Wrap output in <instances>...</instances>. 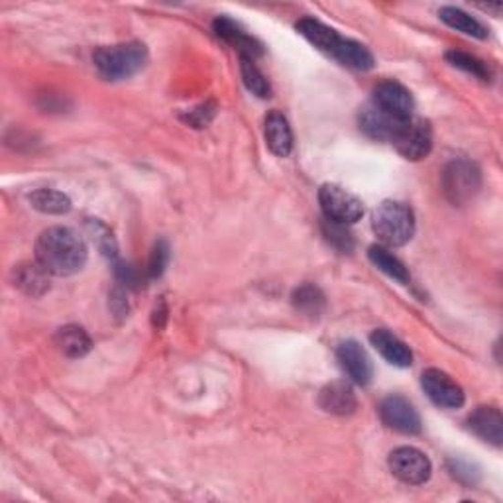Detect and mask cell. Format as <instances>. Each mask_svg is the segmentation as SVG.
Wrapping results in <instances>:
<instances>
[{
    "instance_id": "1",
    "label": "cell",
    "mask_w": 503,
    "mask_h": 503,
    "mask_svg": "<svg viewBox=\"0 0 503 503\" xmlns=\"http://www.w3.org/2000/svg\"><path fill=\"white\" fill-rule=\"evenodd\" d=\"M87 256L85 240L68 226H51L36 240V262L49 276L68 278L81 272Z\"/></svg>"
},
{
    "instance_id": "2",
    "label": "cell",
    "mask_w": 503,
    "mask_h": 503,
    "mask_svg": "<svg viewBox=\"0 0 503 503\" xmlns=\"http://www.w3.org/2000/svg\"><path fill=\"white\" fill-rule=\"evenodd\" d=\"M95 68L109 81H122L136 75L148 61V47L140 42L99 47L93 54Z\"/></svg>"
},
{
    "instance_id": "3",
    "label": "cell",
    "mask_w": 503,
    "mask_h": 503,
    "mask_svg": "<svg viewBox=\"0 0 503 503\" xmlns=\"http://www.w3.org/2000/svg\"><path fill=\"white\" fill-rule=\"evenodd\" d=\"M372 228L388 246H405L415 235V216L403 203L383 201L372 215Z\"/></svg>"
},
{
    "instance_id": "4",
    "label": "cell",
    "mask_w": 503,
    "mask_h": 503,
    "mask_svg": "<svg viewBox=\"0 0 503 503\" xmlns=\"http://www.w3.org/2000/svg\"><path fill=\"white\" fill-rule=\"evenodd\" d=\"M482 187L480 167L470 160L450 162L443 172V191L445 197L455 206L466 204L476 197Z\"/></svg>"
},
{
    "instance_id": "5",
    "label": "cell",
    "mask_w": 503,
    "mask_h": 503,
    "mask_svg": "<svg viewBox=\"0 0 503 503\" xmlns=\"http://www.w3.org/2000/svg\"><path fill=\"white\" fill-rule=\"evenodd\" d=\"M392 144L409 162L424 160L433 150V128L429 121L415 119V116L403 121L397 128Z\"/></svg>"
},
{
    "instance_id": "6",
    "label": "cell",
    "mask_w": 503,
    "mask_h": 503,
    "mask_svg": "<svg viewBox=\"0 0 503 503\" xmlns=\"http://www.w3.org/2000/svg\"><path fill=\"white\" fill-rule=\"evenodd\" d=\"M319 203L327 221L339 225H354L364 215V204L351 191L341 185L327 183L319 189Z\"/></svg>"
},
{
    "instance_id": "7",
    "label": "cell",
    "mask_w": 503,
    "mask_h": 503,
    "mask_svg": "<svg viewBox=\"0 0 503 503\" xmlns=\"http://www.w3.org/2000/svg\"><path fill=\"white\" fill-rule=\"evenodd\" d=\"M390 470L397 480L411 486L424 484L431 478V460L419 448L402 446L390 455Z\"/></svg>"
},
{
    "instance_id": "8",
    "label": "cell",
    "mask_w": 503,
    "mask_h": 503,
    "mask_svg": "<svg viewBox=\"0 0 503 503\" xmlns=\"http://www.w3.org/2000/svg\"><path fill=\"white\" fill-rule=\"evenodd\" d=\"M421 385L424 393L429 395V399L433 403H436L438 407L445 409H460L466 402V397H464V392L460 385L448 376V373L431 368L427 372H423L421 376Z\"/></svg>"
},
{
    "instance_id": "9",
    "label": "cell",
    "mask_w": 503,
    "mask_h": 503,
    "mask_svg": "<svg viewBox=\"0 0 503 503\" xmlns=\"http://www.w3.org/2000/svg\"><path fill=\"white\" fill-rule=\"evenodd\" d=\"M373 107H378L382 112L393 116L397 121H407L413 116L415 100L402 83L397 81H382L373 89Z\"/></svg>"
},
{
    "instance_id": "10",
    "label": "cell",
    "mask_w": 503,
    "mask_h": 503,
    "mask_svg": "<svg viewBox=\"0 0 503 503\" xmlns=\"http://www.w3.org/2000/svg\"><path fill=\"white\" fill-rule=\"evenodd\" d=\"M380 417L385 427L393 429L395 433H402V435L421 433V417L417 409L402 395L385 397L380 405Z\"/></svg>"
},
{
    "instance_id": "11",
    "label": "cell",
    "mask_w": 503,
    "mask_h": 503,
    "mask_svg": "<svg viewBox=\"0 0 503 503\" xmlns=\"http://www.w3.org/2000/svg\"><path fill=\"white\" fill-rule=\"evenodd\" d=\"M337 358L346 376L358 385H368L373 376L372 360L362 344L356 341H344L337 348Z\"/></svg>"
},
{
    "instance_id": "12",
    "label": "cell",
    "mask_w": 503,
    "mask_h": 503,
    "mask_svg": "<svg viewBox=\"0 0 503 503\" xmlns=\"http://www.w3.org/2000/svg\"><path fill=\"white\" fill-rule=\"evenodd\" d=\"M213 30L218 37H223L226 44H230L235 49H238L240 58H250L256 61V58L264 56V47L262 44L252 37L246 30L242 28L240 24L235 20H230L226 16H218L213 22Z\"/></svg>"
},
{
    "instance_id": "13",
    "label": "cell",
    "mask_w": 503,
    "mask_h": 503,
    "mask_svg": "<svg viewBox=\"0 0 503 503\" xmlns=\"http://www.w3.org/2000/svg\"><path fill=\"white\" fill-rule=\"evenodd\" d=\"M403 121H397L393 116L382 112L378 107L368 105L358 114V124L368 138L378 141H392L397 128L402 126Z\"/></svg>"
},
{
    "instance_id": "14",
    "label": "cell",
    "mask_w": 503,
    "mask_h": 503,
    "mask_svg": "<svg viewBox=\"0 0 503 503\" xmlns=\"http://www.w3.org/2000/svg\"><path fill=\"white\" fill-rule=\"evenodd\" d=\"M356 405V393L348 382H330L319 393V407L330 415H351Z\"/></svg>"
},
{
    "instance_id": "15",
    "label": "cell",
    "mask_w": 503,
    "mask_h": 503,
    "mask_svg": "<svg viewBox=\"0 0 503 503\" xmlns=\"http://www.w3.org/2000/svg\"><path fill=\"white\" fill-rule=\"evenodd\" d=\"M264 134H266V144L269 152L278 158H288L293 150V132L286 116L279 110H272L266 116L264 124Z\"/></svg>"
},
{
    "instance_id": "16",
    "label": "cell",
    "mask_w": 503,
    "mask_h": 503,
    "mask_svg": "<svg viewBox=\"0 0 503 503\" xmlns=\"http://www.w3.org/2000/svg\"><path fill=\"white\" fill-rule=\"evenodd\" d=\"M470 431L482 441L501 446L503 443V417L496 407H478L468 417Z\"/></svg>"
},
{
    "instance_id": "17",
    "label": "cell",
    "mask_w": 503,
    "mask_h": 503,
    "mask_svg": "<svg viewBox=\"0 0 503 503\" xmlns=\"http://www.w3.org/2000/svg\"><path fill=\"white\" fill-rule=\"evenodd\" d=\"M295 28H298V32L305 37L307 42H311L317 49L325 51V54L330 58L337 54V49L342 44V36L337 30L329 28L327 24H322L315 18H301L298 24H295Z\"/></svg>"
},
{
    "instance_id": "18",
    "label": "cell",
    "mask_w": 503,
    "mask_h": 503,
    "mask_svg": "<svg viewBox=\"0 0 503 503\" xmlns=\"http://www.w3.org/2000/svg\"><path fill=\"white\" fill-rule=\"evenodd\" d=\"M370 342L376 351L397 368H409L413 364V354L405 342L385 329H378L370 334Z\"/></svg>"
},
{
    "instance_id": "19",
    "label": "cell",
    "mask_w": 503,
    "mask_h": 503,
    "mask_svg": "<svg viewBox=\"0 0 503 503\" xmlns=\"http://www.w3.org/2000/svg\"><path fill=\"white\" fill-rule=\"evenodd\" d=\"M49 274L40 264H22L15 269V286L32 298H40L49 289Z\"/></svg>"
},
{
    "instance_id": "20",
    "label": "cell",
    "mask_w": 503,
    "mask_h": 503,
    "mask_svg": "<svg viewBox=\"0 0 503 503\" xmlns=\"http://www.w3.org/2000/svg\"><path fill=\"white\" fill-rule=\"evenodd\" d=\"M56 342L59 346V351L66 354L68 358H83L91 351V339L89 334L77 325H68L58 330Z\"/></svg>"
},
{
    "instance_id": "21",
    "label": "cell",
    "mask_w": 503,
    "mask_h": 503,
    "mask_svg": "<svg viewBox=\"0 0 503 503\" xmlns=\"http://www.w3.org/2000/svg\"><path fill=\"white\" fill-rule=\"evenodd\" d=\"M332 58L339 63H342V66L358 69V71H368L373 68V63H376L373 61L372 51L366 46L358 44L354 40H348V37H342V44Z\"/></svg>"
},
{
    "instance_id": "22",
    "label": "cell",
    "mask_w": 503,
    "mask_h": 503,
    "mask_svg": "<svg viewBox=\"0 0 503 503\" xmlns=\"http://www.w3.org/2000/svg\"><path fill=\"white\" fill-rule=\"evenodd\" d=\"M438 16H441V20L450 26V28H455L456 32H462L466 36H472V37H478V40H484V37H487V30L484 28V26L472 18L470 15H466V12L460 10V8H455V6H445L441 8V12H438Z\"/></svg>"
},
{
    "instance_id": "23",
    "label": "cell",
    "mask_w": 503,
    "mask_h": 503,
    "mask_svg": "<svg viewBox=\"0 0 503 503\" xmlns=\"http://www.w3.org/2000/svg\"><path fill=\"white\" fill-rule=\"evenodd\" d=\"M30 204L44 215H66L71 211V199L56 189H37L30 195Z\"/></svg>"
},
{
    "instance_id": "24",
    "label": "cell",
    "mask_w": 503,
    "mask_h": 503,
    "mask_svg": "<svg viewBox=\"0 0 503 503\" xmlns=\"http://www.w3.org/2000/svg\"><path fill=\"white\" fill-rule=\"evenodd\" d=\"M368 256H370V262L376 266L380 272H383L385 276H390L399 283H409L411 276L407 272V267L403 266L402 260H397L393 254H390V250H385L382 246H372L368 250Z\"/></svg>"
},
{
    "instance_id": "25",
    "label": "cell",
    "mask_w": 503,
    "mask_h": 503,
    "mask_svg": "<svg viewBox=\"0 0 503 503\" xmlns=\"http://www.w3.org/2000/svg\"><path fill=\"white\" fill-rule=\"evenodd\" d=\"M240 73H242V81L250 93H254L260 99L272 97V87H269V81L266 79V75L260 71V68L256 66L254 59L240 58Z\"/></svg>"
},
{
    "instance_id": "26",
    "label": "cell",
    "mask_w": 503,
    "mask_h": 503,
    "mask_svg": "<svg viewBox=\"0 0 503 503\" xmlns=\"http://www.w3.org/2000/svg\"><path fill=\"white\" fill-rule=\"evenodd\" d=\"M446 61H448L453 68L466 71V73H470L472 77H476V79H480V81H484V83L492 81V71H489V68L486 66V63H484L482 59L476 58V56L466 54V51H458V49L448 51V54H446Z\"/></svg>"
},
{
    "instance_id": "27",
    "label": "cell",
    "mask_w": 503,
    "mask_h": 503,
    "mask_svg": "<svg viewBox=\"0 0 503 503\" xmlns=\"http://www.w3.org/2000/svg\"><path fill=\"white\" fill-rule=\"evenodd\" d=\"M293 307L309 317H319L325 309V295L315 286H301L293 291Z\"/></svg>"
},
{
    "instance_id": "28",
    "label": "cell",
    "mask_w": 503,
    "mask_h": 503,
    "mask_svg": "<svg viewBox=\"0 0 503 503\" xmlns=\"http://www.w3.org/2000/svg\"><path fill=\"white\" fill-rule=\"evenodd\" d=\"M167 262H170V246H167L165 240H158L153 244V250L150 254V262H148V276L152 279L162 278L165 272Z\"/></svg>"
},
{
    "instance_id": "29",
    "label": "cell",
    "mask_w": 503,
    "mask_h": 503,
    "mask_svg": "<svg viewBox=\"0 0 503 503\" xmlns=\"http://www.w3.org/2000/svg\"><path fill=\"white\" fill-rule=\"evenodd\" d=\"M89 230L93 232V240L97 242L100 252L107 257H116V254H119V246H116V240L112 238L110 230L105 225H100L99 221L89 223Z\"/></svg>"
},
{
    "instance_id": "30",
    "label": "cell",
    "mask_w": 503,
    "mask_h": 503,
    "mask_svg": "<svg viewBox=\"0 0 503 503\" xmlns=\"http://www.w3.org/2000/svg\"><path fill=\"white\" fill-rule=\"evenodd\" d=\"M322 228H325V236L329 238V242L334 244V246H337L339 250L351 252L354 248V240L344 230V225L332 223V221H325V226H322Z\"/></svg>"
},
{
    "instance_id": "31",
    "label": "cell",
    "mask_w": 503,
    "mask_h": 503,
    "mask_svg": "<svg viewBox=\"0 0 503 503\" xmlns=\"http://www.w3.org/2000/svg\"><path fill=\"white\" fill-rule=\"evenodd\" d=\"M215 114H216V105H215V102H204V105L189 110L183 116V121L189 122L191 126H195V128H204L206 124H209L215 119Z\"/></svg>"
},
{
    "instance_id": "32",
    "label": "cell",
    "mask_w": 503,
    "mask_h": 503,
    "mask_svg": "<svg viewBox=\"0 0 503 503\" xmlns=\"http://www.w3.org/2000/svg\"><path fill=\"white\" fill-rule=\"evenodd\" d=\"M116 278H119V281L124 283V286H136L138 283V272H136V267L131 264L116 266Z\"/></svg>"
},
{
    "instance_id": "33",
    "label": "cell",
    "mask_w": 503,
    "mask_h": 503,
    "mask_svg": "<svg viewBox=\"0 0 503 503\" xmlns=\"http://www.w3.org/2000/svg\"><path fill=\"white\" fill-rule=\"evenodd\" d=\"M165 319H167V307H165V301L162 299L160 305L156 307V311H153V327L163 329Z\"/></svg>"
}]
</instances>
